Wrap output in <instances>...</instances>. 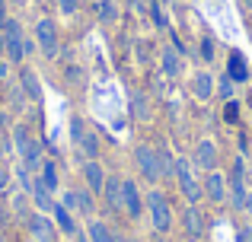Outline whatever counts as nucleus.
<instances>
[{
	"mask_svg": "<svg viewBox=\"0 0 252 242\" xmlns=\"http://www.w3.org/2000/svg\"><path fill=\"white\" fill-rule=\"evenodd\" d=\"M102 198H105V204H109L115 214H122V179H118V175H109V179H105Z\"/></svg>",
	"mask_w": 252,
	"mask_h": 242,
	"instance_id": "obj_19",
	"label": "nucleus"
},
{
	"mask_svg": "<svg viewBox=\"0 0 252 242\" xmlns=\"http://www.w3.org/2000/svg\"><path fill=\"white\" fill-rule=\"evenodd\" d=\"M35 45L48 61L58 57V51H61V35H58V23L51 16H45V19L35 23Z\"/></svg>",
	"mask_w": 252,
	"mask_h": 242,
	"instance_id": "obj_6",
	"label": "nucleus"
},
{
	"mask_svg": "<svg viewBox=\"0 0 252 242\" xmlns=\"http://www.w3.org/2000/svg\"><path fill=\"white\" fill-rule=\"evenodd\" d=\"M223 121H230V124L240 121V102H236V99L223 102Z\"/></svg>",
	"mask_w": 252,
	"mask_h": 242,
	"instance_id": "obj_30",
	"label": "nucleus"
},
{
	"mask_svg": "<svg viewBox=\"0 0 252 242\" xmlns=\"http://www.w3.org/2000/svg\"><path fill=\"white\" fill-rule=\"evenodd\" d=\"M160 169H163V179H176V156L163 147H160Z\"/></svg>",
	"mask_w": 252,
	"mask_h": 242,
	"instance_id": "obj_28",
	"label": "nucleus"
},
{
	"mask_svg": "<svg viewBox=\"0 0 252 242\" xmlns=\"http://www.w3.org/2000/svg\"><path fill=\"white\" fill-rule=\"evenodd\" d=\"M243 211H246V217L252 220V188L246 191V204H243Z\"/></svg>",
	"mask_w": 252,
	"mask_h": 242,
	"instance_id": "obj_36",
	"label": "nucleus"
},
{
	"mask_svg": "<svg viewBox=\"0 0 252 242\" xmlns=\"http://www.w3.org/2000/svg\"><path fill=\"white\" fill-rule=\"evenodd\" d=\"M105 179H109V175H105V166H102L99 160H86V162H83V182H86V188H90L96 198L102 194Z\"/></svg>",
	"mask_w": 252,
	"mask_h": 242,
	"instance_id": "obj_13",
	"label": "nucleus"
},
{
	"mask_svg": "<svg viewBox=\"0 0 252 242\" xmlns=\"http://www.w3.org/2000/svg\"><path fill=\"white\" fill-rule=\"evenodd\" d=\"M191 96L198 102H211L217 96V77L211 70H195L191 74Z\"/></svg>",
	"mask_w": 252,
	"mask_h": 242,
	"instance_id": "obj_11",
	"label": "nucleus"
},
{
	"mask_svg": "<svg viewBox=\"0 0 252 242\" xmlns=\"http://www.w3.org/2000/svg\"><path fill=\"white\" fill-rule=\"evenodd\" d=\"M227 74L233 77L236 83H246V80H249V64H246V57H243L240 51H233V54H230V64H227Z\"/></svg>",
	"mask_w": 252,
	"mask_h": 242,
	"instance_id": "obj_21",
	"label": "nucleus"
},
{
	"mask_svg": "<svg viewBox=\"0 0 252 242\" xmlns=\"http://www.w3.org/2000/svg\"><path fill=\"white\" fill-rule=\"evenodd\" d=\"M23 48H26V54H32V51H35V48H38V45H35V42H32V38H26V35H23Z\"/></svg>",
	"mask_w": 252,
	"mask_h": 242,
	"instance_id": "obj_37",
	"label": "nucleus"
},
{
	"mask_svg": "<svg viewBox=\"0 0 252 242\" xmlns=\"http://www.w3.org/2000/svg\"><path fill=\"white\" fill-rule=\"evenodd\" d=\"M233 93H236V80L230 74H223V77H217V96H220L223 102H230L233 99Z\"/></svg>",
	"mask_w": 252,
	"mask_h": 242,
	"instance_id": "obj_27",
	"label": "nucleus"
},
{
	"mask_svg": "<svg viewBox=\"0 0 252 242\" xmlns=\"http://www.w3.org/2000/svg\"><path fill=\"white\" fill-rule=\"evenodd\" d=\"M150 16H154V23L160 26V29H166V26H169L166 23V13H163V6L157 3V0H150Z\"/></svg>",
	"mask_w": 252,
	"mask_h": 242,
	"instance_id": "obj_32",
	"label": "nucleus"
},
{
	"mask_svg": "<svg viewBox=\"0 0 252 242\" xmlns=\"http://www.w3.org/2000/svg\"><path fill=\"white\" fill-rule=\"evenodd\" d=\"M249 175H252V160H249Z\"/></svg>",
	"mask_w": 252,
	"mask_h": 242,
	"instance_id": "obj_46",
	"label": "nucleus"
},
{
	"mask_svg": "<svg viewBox=\"0 0 252 242\" xmlns=\"http://www.w3.org/2000/svg\"><path fill=\"white\" fill-rule=\"evenodd\" d=\"M80 77H83L80 67H67V80H80Z\"/></svg>",
	"mask_w": 252,
	"mask_h": 242,
	"instance_id": "obj_39",
	"label": "nucleus"
},
{
	"mask_svg": "<svg viewBox=\"0 0 252 242\" xmlns=\"http://www.w3.org/2000/svg\"><path fill=\"white\" fill-rule=\"evenodd\" d=\"M3 54H6V61H10V64H13V67H19V64H23V61H26V48H23V35H19V38H6V51H3Z\"/></svg>",
	"mask_w": 252,
	"mask_h": 242,
	"instance_id": "obj_25",
	"label": "nucleus"
},
{
	"mask_svg": "<svg viewBox=\"0 0 252 242\" xmlns=\"http://www.w3.org/2000/svg\"><path fill=\"white\" fill-rule=\"evenodd\" d=\"M243 3H246V6H249V10H252V0H243Z\"/></svg>",
	"mask_w": 252,
	"mask_h": 242,
	"instance_id": "obj_44",
	"label": "nucleus"
},
{
	"mask_svg": "<svg viewBox=\"0 0 252 242\" xmlns=\"http://www.w3.org/2000/svg\"><path fill=\"white\" fill-rule=\"evenodd\" d=\"M6 16H10V13H6V0H0V26L6 23Z\"/></svg>",
	"mask_w": 252,
	"mask_h": 242,
	"instance_id": "obj_40",
	"label": "nucleus"
},
{
	"mask_svg": "<svg viewBox=\"0 0 252 242\" xmlns=\"http://www.w3.org/2000/svg\"><path fill=\"white\" fill-rule=\"evenodd\" d=\"M77 147H80V153L86 156V160H99V134H93V131H86V134L77 140Z\"/></svg>",
	"mask_w": 252,
	"mask_h": 242,
	"instance_id": "obj_24",
	"label": "nucleus"
},
{
	"mask_svg": "<svg viewBox=\"0 0 252 242\" xmlns=\"http://www.w3.org/2000/svg\"><path fill=\"white\" fill-rule=\"evenodd\" d=\"M38 179H42L51 191H58V162L55 160H42V166H38Z\"/></svg>",
	"mask_w": 252,
	"mask_h": 242,
	"instance_id": "obj_26",
	"label": "nucleus"
},
{
	"mask_svg": "<svg viewBox=\"0 0 252 242\" xmlns=\"http://www.w3.org/2000/svg\"><path fill=\"white\" fill-rule=\"evenodd\" d=\"M26 226H29V233H32L35 242H58V223L51 217H45L42 211L29 214V217H26Z\"/></svg>",
	"mask_w": 252,
	"mask_h": 242,
	"instance_id": "obj_10",
	"label": "nucleus"
},
{
	"mask_svg": "<svg viewBox=\"0 0 252 242\" xmlns=\"http://www.w3.org/2000/svg\"><path fill=\"white\" fill-rule=\"evenodd\" d=\"M243 242H252V226H249L246 233H243Z\"/></svg>",
	"mask_w": 252,
	"mask_h": 242,
	"instance_id": "obj_42",
	"label": "nucleus"
},
{
	"mask_svg": "<svg viewBox=\"0 0 252 242\" xmlns=\"http://www.w3.org/2000/svg\"><path fill=\"white\" fill-rule=\"evenodd\" d=\"M10 182H13L10 166H6V162H0V191H6V188H10Z\"/></svg>",
	"mask_w": 252,
	"mask_h": 242,
	"instance_id": "obj_34",
	"label": "nucleus"
},
{
	"mask_svg": "<svg viewBox=\"0 0 252 242\" xmlns=\"http://www.w3.org/2000/svg\"><path fill=\"white\" fill-rule=\"evenodd\" d=\"M125 242H137V239H125Z\"/></svg>",
	"mask_w": 252,
	"mask_h": 242,
	"instance_id": "obj_47",
	"label": "nucleus"
},
{
	"mask_svg": "<svg viewBox=\"0 0 252 242\" xmlns=\"http://www.w3.org/2000/svg\"><path fill=\"white\" fill-rule=\"evenodd\" d=\"M131 160H134V169H137V175H141L144 182L157 185V182L163 179V169H160V150H157V147H150V143H137L134 153H131Z\"/></svg>",
	"mask_w": 252,
	"mask_h": 242,
	"instance_id": "obj_3",
	"label": "nucleus"
},
{
	"mask_svg": "<svg viewBox=\"0 0 252 242\" xmlns=\"http://www.w3.org/2000/svg\"><path fill=\"white\" fill-rule=\"evenodd\" d=\"M0 32H3L6 38H19L23 35V26H19V19H13V16H6V23L0 26Z\"/></svg>",
	"mask_w": 252,
	"mask_h": 242,
	"instance_id": "obj_29",
	"label": "nucleus"
},
{
	"mask_svg": "<svg viewBox=\"0 0 252 242\" xmlns=\"http://www.w3.org/2000/svg\"><path fill=\"white\" fill-rule=\"evenodd\" d=\"M201 61L214 64V42H211V38H201Z\"/></svg>",
	"mask_w": 252,
	"mask_h": 242,
	"instance_id": "obj_33",
	"label": "nucleus"
},
{
	"mask_svg": "<svg viewBox=\"0 0 252 242\" xmlns=\"http://www.w3.org/2000/svg\"><path fill=\"white\" fill-rule=\"evenodd\" d=\"M217 160H220L217 143L211 140V137H201V140L195 143V150H191V166L201 169V172H211V169H217Z\"/></svg>",
	"mask_w": 252,
	"mask_h": 242,
	"instance_id": "obj_9",
	"label": "nucleus"
},
{
	"mask_svg": "<svg viewBox=\"0 0 252 242\" xmlns=\"http://www.w3.org/2000/svg\"><path fill=\"white\" fill-rule=\"evenodd\" d=\"M249 166H246V153H236L233 162H230L227 169V185H230V204L236 207V211H243V204H246V191H249Z\"/></svg>",
	"mask_w": 252,
	"mask_h": 242,
	"instance_id": "obj_2",
	"label": "nucleus"
},
{
	"mask_svg": "<svg viewBox=\"0 0 252 242\" xmlns=\"http://www.w3.org/2000/svg\"><path fill=\"white\" fill-rule=\"evenodd\" d=\"M131 115H134L137 121H144L150 115V99H147L144 89H134V93H131Z\"/></svg>",
	"mask_w": 252,
	"mask_h": 242,
	"instance_id": "obj_22",
	"label": "nucleus"
},
{
	"mask_svg": "<svg viewBox=\"0 0 252 242\" xmlns=\"http://www.w3.org/2000/svg\"><path fill=\"white\" fill-rule=\"evenodd\" d=\"M74 194H77V214H83V217H93L96 214V194L90 191V188H74Z\"/></svg>",
	"mask_w": 252,
	"mask_h": 242,
	"instance_id": "obj_23",
	"label": "nucleus"
},
{
	"mask_svg": "<svg viewBox=\"0 0 252 242\" xmlns=\"http://www.w3.org/2000/svg\"><path fill=\"white\" fill-rule=\"evenodd\" d=\"M67 131H70V140H80V137L86 134V128H83V121H80V115H74V118H70V124H67Z\"/></svg>",
	"mask_w": 252,
	"mask_h": 242,
	"instance_id": "obj_31",
	"label": "nucleus"
},
{
	"mask_svg": "<svg viewBox=\"0 0 252 242\" xmlns=\"http://www.w3.org/2000/svg\"><path fill=\"white\" fill-rule=\"evenodd\" d=\"M3 51H6V35L0 32V54H3Z\"/></svg>",
	"mask_w": 252,
	"mask_h": 242,
	"instance_id": "obj_41",
	"label": "nucleus"
},
{
	"mask_svg": "<svg viewBox=\"0 0 252 242\" xmlns=\"http://www.w3.org/2000/svg\"><path fill=\"white\" fill-rule=\"evenodd\" d=\"M147 217L154 223L157 233H169L172 230V204L163 188H150L147 191Z\"/></svg>",
	"mask_w": 252,
	"mask_h": 242,
	"instance_id": "obj_4",
	"label": "nucleus"
},
{
	"mask_svg": "<svg viewBox=\"0 0 252 242\" xmlns=\"http://www.w3.org/2000/svg\"><path fill=\"white\" fill-rule=\"evenodd\" d=\"M13 147H16V153L23 156V166L38 172V166H42V140L32 137V131H29L26 121H19L16 128H13Z\"/></svg>",
	"mask_w": 252,
	"mask_h": 242,
	"instance_id": "obj_1",
	"label": "nucleus"
},
{
	"mask_svg": "<svg viewBox=\"0 0 252 242\" xmlns=\"http://www.w3.org/2000/svg\"><path fill=\"white\" fill-rule=\"evenodd\" d=\"M182 226H185V236H189V239H198L204 233V214L198 211V204H189V207H185Z\"/></svg>",
	"mask_w": 252,
	"mask_h": 242,
	"instance_id": "obj_14",
	"label": "nucleus"
},
{
	"mask_svg": "<svg viewBox=\"0 0 252 242\" xmlns=\"http://www.w3.org/2000/svg\"><path fill=\"white\" fill-rule=\"evenodd\" d=\"M10 67H13L10 61H0V80H3V77H10Z\"/></svg>",
	"mask_w": 252,
	"mask_h": 242,
	"instance_id": "obj_38",
	"label": "nucleus"
},
{
	"mask_svg": "<svg viewBox=\"0 0 252 242\" xmlns=\"http://www.w3.org/2000/svg\"><path fill=\"white\" fill-rule=\"evenodd\" d=\"M118 13H122V6H118V0H96V19L99 23H118Z\"/></svg>",
	"mask_w": 252,
	"mask_h": 242,
	"instance_id": "obj_20",
	"label": "nucleus"
},
{
	"mask_svg": "<svg viewBox=\"0 0 252 242\" xmlns=\"http://www.w3.org/2000/svg\"><path fill=\"white\" fill-rule=\"evenodd\" d=\"M86 236H90V242H125L122 236H118L115 230H112L109 223H102V220L90 217V226H86Z\"/></svg>",
	"mask_w": 252,
	"mask_h": 242,
	"instance_id": "obj_16",
	"label": "nucleus"
},
{
	"mask_svg": "<svg viewBox=\"0 0 252 242\" xmlns=\"http://www.w3.org/2000/svg\"><path fill=\"white\" fill-rule=\"evenodd\" d=\"M0 242H6V236H3V230H0Z\"/></svg>",
	"mask_w": 252,
	"mask_h": 242,
	"instance_id": "obj_45",
	"label": "nucleus"
},
{
	"mask_svg": "<svg viewBox=\"0 0 252 242\" xmlns=\"http://www.w3.org/2000/svg\"><path fill=\"white\" fill-rule=\"evenodd\" d=\"M29 198H32V204H35V211H42V214H51L55 211V191H51L48 185H45L38 175H32V188H29Z\"/></svg>",
	"mask_w": 252,
	"mask_h": 242,
	"instance_id": "obj_12",
	"label": "nucleus"
},
{
	"mask_svg": "<svg viewBox=\"0 0 252 242\" xmlns=\"http://www.w3.org/2000/svg\"><path fill=\"white\" fill-rule=\"evenodd\" d=\"M51 220H55L58 230L67 233V236H77V233H80V226H77V220H74V211H67L64 204H55V211H51Z\"/></svg>",
	"mask_w": 252,
	"mask_h": 242,
	"instance_id": "obj_17",
	"label": "nucleus"
},
{
	"mask_svg": "<svg viewBox=\"0 0 252 242\" xmlns=\"http://www.w3.org/2000/svg\"><path fill=\"white\" fill-rule=\"evenodd\" d=\"M58 3H61L64 13H74V10H77V0H58Z\"/></svg>",
	"mask_w": 252,
	"mask_h": 242,
	"instance_id": "obj_35",
	"label": "nucleus"
},
{
	"mask_svg": "<svg viewBox=\"0 0 252 242\" xmlns=\"http://www.w3.org/2000/svg\"><path fill=\"white\" fill-rule=\"evenodd\" d=\"M249 140H252V134H249Z\"/></svg>",
	"mask_w": 252,
	"mask_h": 242,
	"instance_id": "obj_48",
	"label": "nucleus"
},
{
	"mask_svg": "<svg viewBox=\"0 0 252 242\" xmlns=\"http://www.w3.org/2000/svg\"><path fill=\"white\" fill-rule=\"evenodd\" d=\"M19 83H23V93H26V99H32V102H38V99H42V83H38L35 70H29V67H19Z\"/></svg>",
	"mask_w": 252,
	"mask_h": 242,
	"instance_id": "obj_18",
	"label": "nucleus"
},
{
	"mask_svg": "<svg viewBox=\"0 0 252 242\" xmlns=\"http://www.w3.org/2000/svg\"><path fill=\"white\" fill-rule=\"evenodd\" d=\"M122 214L131 220H141V214H144V198H141V188H137L134 179H122Z\"/></svg>",
	"mask_w": 252,
	"mask_h": 242,
	"instance_id": "obj_8",
	"label": "nucleus"
},
{
	"mask_svg": "<svg viewBox=\"0 0 252 242\" xmlns=\"http://www.w3.org/2000/svg\"><path fill=\"white\" fill-rule=\"evenodd\" d=\"M160 67H163V74H166V77H172V80H176V77L185 70V64H182V51L172 48V45H166V48H163V54H160Z\"/></svg>",
	"mask_w": 252,
	"mask_h": 242,
	"instance_id": "obj_15",
	"label": "nucleus"
},
{
	"mask_svg": "<svg viewBox=\"0 0 252 242\" xmlns=\"http://www.w3.org/2000/svg\"><path fill=\"white\" fill-rule=\"evenodd\" d=\"M128 3H131V6H141V0H128Z\"/></svg>",
	"mask_w": 252,
	"mask_h": 242,
	"instance_id": "obj_43",
	"label": "nucleus"
},
{
	"mask_svg": "<svg viewBox=\"0 0 252 242\" xmlns=\"http://www.w3.org/2000/svg\"><path fill=\"white\" fill-rule=\"evenodd\" d=\"M176 185H179V191H182V198L189 201V204H198V201L204 198V188L195 175L191 160H176Z\"/></svg>",
	"mask_w": 252,
	"mask_h": 242,
	"instance_id": "obj_5",
	"label": "nucleus"
},
{
	"mask_svg": "<svg viewBox=\"0 0 252 242\" xmlns=\"http://www.w3.org/2000/svg\"><path fill=\"white\" fill-rule=\"evenodd\" d=\"M204 198L211 201V204H227L230 201V185H227V172H220V169H211V172H204Z\"/></svg>",
	"mask_w": 252,
	"mask_h": 242,
	"instance_id": "obj_7",
	"label": "nucleus"
}]
</instances>
